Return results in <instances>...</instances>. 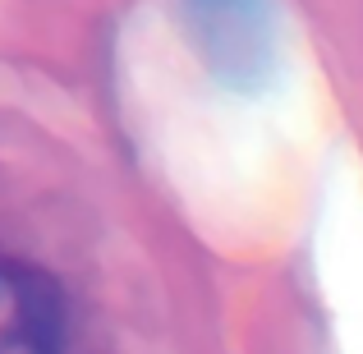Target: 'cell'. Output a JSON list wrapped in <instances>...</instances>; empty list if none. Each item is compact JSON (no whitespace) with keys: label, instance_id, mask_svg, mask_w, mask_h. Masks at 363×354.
Instances as JSON below:
<instances>
[{"label":"cell","instance_id":"cell-1","mask_svg":"<svg viewBox=\"0 0 363 354\" xmlns=\"http://www.w3.org/2000/svg\"><path fill=\"white\" fill-rule=\"evenodd\" d=\"M65 313L51 276L0 253V354H60Z\"/></svg>","mask_w":363,"mask_h":354}]
</instances>
